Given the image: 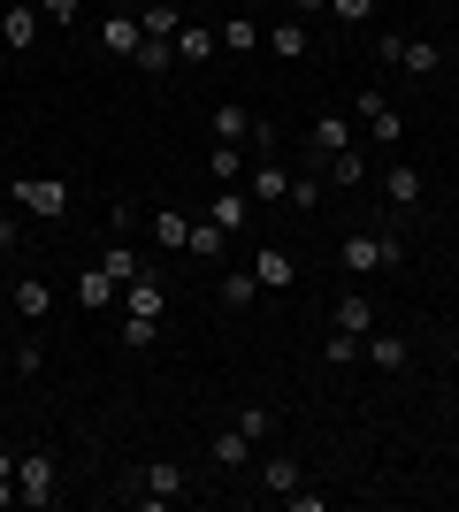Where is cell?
I'll return each instance as SVG.
<instances>
[{"mask_svg":"<svg viewBox=\"0 0 459 512\" xmlns=\"http://www.w3.org/2000/svg\"><path fill=\"white\" fill-rule=\"evenodd\" d=\"M337 268H345L352 283L360 276H398V268H406V245H398L391 230H352L345 245H337Z\"/></svg>","mask_w":459,"mask_h":512,"instance_id":"6da1fadb","label":"cell"},{"mask_svg":"<svg viewBox=\"0 0 459 512\" xmlns=\"http://www.w3.org/2000/svg\"><path fill=\"white\" fill-rule=\"evenodd\" d=\"M375 184H383V199H391L398 214H414V207H421V169H414V161H391Z\"/></svg>","mask_w":459,"mask_h":512,"instance_id":"7c38bea8","label":"cell"},{"mask_svg":"<svg viewBox=\"0 0 459 512\" xmlns=\"http://www.w3.org/2000/svg\"><path fill=\"white\" fill-rule=\"evenodd\" d=\"M115 299H123V283H115L100 260H92V268H77V306H100V314H108Z\"/></svg>","mask_w":459,"mask_h":512,"instance_id":"e0dca14e","label":"cell"},{"mask_svg":"<svg viewBox=\"0 0 459 512\" xmlns=\"http://www.w3.org/2000/svg\"><path fill=\"white\" fill-rule=\"evenodd\" d=\"M322 360H329V367H360V337L329 329V337H322Z\"/></svg>","mask_w":459,"mask_h":512,"instance_id":"e575fe53","label":"cell"},{"mask_svg":"<svg viewBox=\"0 0 459 512\" xmlns=\"http://www.w3.org/2000/svg\"><path fill=\"white\" fill-rule=\"evenodd\" d=\"M215 46L230 54V62H245V54H261V46H268V23H253V16H230V23H215Z\"/></svg>","mask_w":459,"mask_h":512,"instance_id":"9c48e42d","label":"cell"},{"mask_svg":"<svg viewBox=\"0 0 459 512\" xmlns=\"http://www.w3.org/2000/svg\"><path fill=\"white\" fill-rule=\"evenodd\" d=\"M215 291H222V306H253L261 299V276H253V268H222Z\"/></svg>","mask_w":459,"mask_h":512,"instance_id":"4316f807","label":"cell"},{"mask_svg":"<svg viewBox=\"0 0 459 512\" xmlns=\"http://www.w3.org/2000/svg\"><path fill=\"white\" fill-rule=\"evenodd\" d=\"M291 207H299V214H314V207H322V176H314V169H306V176H291Z\"/></svg>","mask_w":459,"mask_h":512,"instance_id":"8d00e7d4","label":"cell"},{"mask_svg":"<svg viewBox=\"0 0 459 512\" xmlns=\"http://www.w3.org/2000/svg\"><path fill=\"white\" fill-rule=\"evenodd\" d=\"M291 16H329V0H291Z\"/></svg>","mask_w":459,"mask_h":512,"instance_id":"b9f144b4","label":"cell"},{"mask_svg":"<svg viewBox=\"0 0 459 512\" xmlns=\"http://www.w3.org/2000/svg\"><path fill=\"white\" fill-rule=\"evenodd\" d=\"M245 192H253V207H268V199L291 192V169L284 161H253V169H245Z\"/></svg>","mask_w":459,"mask_h":512,"instance_id":"ac0fdd59","label":"cell"},{"mask_svg":"<svg viewBox=\"0 0 459 512\" xmlns=\"http://www.w3.org/2000/svg\"><path fill=\"white\" fill-rule=\"evenodd\" d=\"M115 337H123V352H153V344H161V321H146V314H123V329H115Z\"/></svg>","mask_w":459,"mask_h":512,"instance_id":"f546056e","label":"cell"},{"mask_svg":"<svg viewBox=\"0 0 459 512\" xmlns=\"http://www.w3.org/2000/svg\"><path fill=\"white\" fill-rule=\"evenodd\" d=\"M261 490L291 497V490H299V459H261Z\"/></svg>","mask_w":459,"mask_h":512,"instance_id":"d6a6232c","label":"cell"},{"mask_svg":"<svg viewBox=\"0 0 459 512\" xmlns=\"http://www.w3.org/2000/svg\"><path fill=\"white\" fill-rule=\"evenodd\" d=\"M138 31H146V39H176V31H184L176 0H146V8H138Z\"/></svg>","mask_w":459,"mask_h":512,"instance_id":"603a6c76","label":"cell"},{"mask_svg":"<svg viewBox=\"0 0 459 512\" xmlns=\"http://www.w3.org/2000/svg\"><path fill=\"white\" fill-rule=\"evenodd\" d=\"M8 474H16V451H8V444H0V482H8Z\"/></svg>","mask_w":459,"mask_h":512,"instance_id":"ee69618b","label":"cell"},{"mask_svg":"<svg viewBox=\"0 0 459 512\" xmlns=\"http://www.w3.org/2000/svg\"><path fill=\"white\" fill-rule=\"evenodd\" d=\"M8 375H23V383H31V375H46V344H39V337H23L16 352H8Z\"/></svg>","mask_w":459,"mask_h":512,"instance_id":"1f68e13d","label":"cell"},{"mask_svg":"<svg viewBox=\"0 0 459 512\" xmlns=\"http://www.w3.org/2000/svg\"><path fill=\"white\" fill-rule=\"evenodd\" d=\"M16 505H31V512L62 505V467L46 451H16Z\"/></svg>","mask_w":459,"mask_h":512,"instance_id":"7a4b0ae2","label":"cell"},{"mask_svg":"<svg viewBox=\"0 0 459 512\" xmlns=\"http://www.w3.org/2000/svg\"><path fill=\"white\" fill-rule=\"evenodd\" d=\"M284 505H291V512H329V497H322V490H306V482H299V490H291Z\"/></svg>","mask_w":459,"mask_h":512,"instance_id":"74e56055","label":"cell"},{"mask_svg":"<svg viewBox=\"0 0 459 512\" xmlns=\"http://www.w3.org/2000/svg\"><path fill=\"white\" fill-rule=\"evenodd\" d=\"M368 138H375V146H398V138H406V115H398V107H375V115H368Z\"/></svg>","mask_w":459,"mask_h":512,"instance_id":"836d02e7","label":"cell"},{"mask_svg":"<svg viewBox=\"0 0 459 512\" xmlns=\"http://www.w3.org/2000/svg\"><path fill=\"white\" fill-rule=\"evenodd\" d=\"M108 222H115L123 237H131V230H138V199H115V207H108Z\"/></svg>","mask_w":459,"mask_h":512,"instance_id":"ab89813d","label":"cell"},{"mask_svg":"<svg viewBox=\"0 0 459 512\" xmlns=\"http://www.w3.org/2000/svg\"><path fill=\"white\" fill-rule=\"evenodd\" d=\"M253 123H261V115H253V107H238V100H222L215 115H207L215 146H245V138H253Z\"/></svg>","mask_w":459,"mask_h":512,"instance_id":"4fadbf2b","label":"cell"},{"mask_svg":"<svg viewBox=\"0 0 459 512\" xmlns=\"http://www.w3.org/2000/svg\"><path fill=\"white\" fill-rule=\"evenodd\" d=\"M230 421H238L245 436H253V444H268V436H276V406H261V398H253V406H238Z\"/></svg>","mask_w":459,"mask_h":512,"instance_id":"4dcf8cb0","label":"cell"},{"mask_svg":"<svg viewBox=\"0 0 459 512\" xmlns=\"http://www.w3.org/2000/svg\"><path fill=\"white\" fill-rule=\"evenodd\" d=\"M398 54H406V39H398V31H375V62L398 69Z\"/></svg>","mask_w":459,"mask_h":512,"instance_id":"f35d334b","label":"cell"},{"mask_svg":"<svg viewBox=\"0 0 459 512\" xmlns=\"http://www.w3.org/2000/svg\"><path fill=\"white\" fill-rule=\"evenodd\" d=\"M138 46H146V31H138V16H108V23H100V54H108V62H131Z\"/></svg>","mask_w":459,"mask_h":512,"instance_id":"5bb4252c","label":"cell"},{"mask_svg":"<svg viewBox=\"0 0 459 512\" xmlns=\"http://www.w3.org/2000/svg\"><path fill=\"white\" fill-rule=\"evenodd\" d=\"M46 16H54V23H77V16H85V0H46Z\"/></svg>","mask_w":459,"mask_h":512,"instance_id":"60d3db41","label":"cell"},{"mask_svg":"<svg viewBox=\"0 0 459 512\" xmlns=\"http://www.w3.org/2000/svg\"><path fill=\"white\" fill-rule=\"evenodd\" d=\"M207 214H215V222H222V230H230V237H245V230H253V214H261V207H253V192H245V184H215V199H207Z\"/></svg>","mask_w":459,"mask_h":512,"instance_id":"8992f818","label":"cell"},{"mask_svg":"<svg viewBox=\"0 0 459 512\" xmlns=\"http://www.w3.org/2000/svg\"><path fill=\"white\" fill-rule=\"evenodd\" d=\"M345 146H352V115H345V107H322V115L306 123V169L322 176V161H329V153H345Z\"/></svg>","mask_w":459,"mask_h":512,"instance_id":"277c9868","label":"cell"},{"mask_svg":"<svg viewBox=\"0 0 459 512\" xmlns=\"http://www.w3.org/2000/svg\"><path fill=\"white\" fill-rule=\"evenodd\" d=\"M184 253H192L199 268H215V260H230V230H222L215 214L199 207V214H192V237H184Z\"/></svg>","mask_w":459,"mask_h":512,"instance_id":"52a82bcc","label":"cell"},{"mask_svg":"<svg viewBox=\"0 0 459 512\" xmlns=\"http://www.w3.org/2000/svg\"><path fill=\"white\" fill-rule=\"evenodd\" d=\"M184 237H192V214H176V207H161V214H153V245L184 253Z\"/></svg>","mask_w":459,"mask_h":512,"instance_id":"f1b7e54d","label":"cell"},{"mask_svg":"<svg viewBox=\"0 0 459 512\" xmlns=\"http://www.w3.org/2000/svg\"><path fill=\"white\" fill-rule=\"evenodd\" d=\"M245 169H253V153H245V146H215V153H207V176H215V184H245Z\"/></svg>","mask_w":459,"mask_h":512,"instance_id":"d4e9b609","label":"cell"},{"mask_svg":"<svg viewBox=\"0 0 459 512\" xmlns=\"http://www.w3.org/2000/svg\"><path fill=\"white\" fill-rule=\"evenodd\" d=\"M0 77H8V62H0Z\"/></svg>","mask_w":459,"mask_h":512,"instance_id":"7dc6e473","label":"cell"},{"mask_svg":"<svg viewBox=\"0 0 459 512\" xmlns=\"http://www.w3.org/2000/svg\"><path fill=\"white\" fill-rule=\"evenodd\" d=\"M222 46H215V31H207V23H184V31H176V69H199V62H215Z\"/></svg>","mask_w":459,"mask_h":512,"instance_id":"ffe728a7","label":"cell"},{"mask_svg":"<svg viewBox=\"0 0 459 512\" xmlns=\"http://www.w3.org/2000/svg\"><path fill=\"white\" fill-rule=\"evenodd\" d=\"M131 69H146V77H169V69H176V39H146V46L131 54Z\"/></svg>","mask_w":459,"mask_h":512,"instance_id":"83f0119b","label":"cell"},{"mask_svg":"<svg viewBox=\"0 0 459 512\" xmlns=\"http://www.w3.org/2000/svg\"><path fill=\"white\" fill-rule=\"evenodd\" d=\"M100 268H108L115 283H138V276H153V260L138 253V245H108V260H100Z\"/></svg>","mask_w":459,"mask_h":512,"instance_id":"484cf974","label":"cell"},{"mask_svg":"<svg viewBox=\"0 0 459 512\" xmlns=\"http://www.w3.org/2000/svg\"><path fill=\"white\" fill-rule=\"evenodd\" d=\"M398 69H406V77H437V69H444V46H437V39H406Z\"/></svg>","mask_w":459,"mask_h":512,"instance_id":"cb8c5ba5","label":"cell"},{"mask_svg":"<svg viewBox=\"0 0 459 512\" xmlns=\"http://www.w3.org/2000/svg\"><path fill=\"white\" fill-rule=\"evenodd\" d=\"M268 54H276V62H306V54H314V31H306V16L268 23Z\"/></svg>","mask_w":459,"mask_h":512,"instance_id":"8fae6325","label":"cell"},{"mask_svg":"<svg viewBox=\"0 0 459 512\" xmlns=\"http://www.w3.org/2000/svg\"><path fill=\"white\" fill-rule=\"evenodd\" d=\"M123 314H146V321H169V283L161 276H138V283H123Z\"/></svg>","mask_w":459,"mask_h":512,"instance_id":"30bf717a","label":"cell"},{"mask_svg":"<svg viewBox=\"0 0 459 512\" xmlns=\"http://www.w3.org/2000/svg\"><path fill=\"white\" fill-rule=\"evenodd\" d=\"M8 505H16V474H8V482H0V512H8Z\"/></svg>","mask_w":459,"mask_h":512,"instance_id":"7bdbcfd3","label":"cell"},{"mask_svg":"<svg viewBox=\"0 0 459 512\" xmlns=\"http://www.w3.org/2000/svg\"><path fill=\"white\" fill-rule=\"evenodd\" d=\"M322 184H368V153H360V146L329 153V161H322Z\"/></svg>","mask_w":459,"mask_h":512,"instance_id":"7402d4cb","label":"cell"},{"mask_svg":"<svg viewBox=\"0 0 459 512\" xmlns=\"http://www.w3.org/2000/svg\"><path fill=\"white\" fill-rule=\"evenodd\" d=\"M329 16L345 23V31H368V23H375V0H329Z\"/></svg>","mask_w":459,"mask_h":512,"instance_id":"d590c367","label":"cell"},{"mask_svg":"<svg viewBox=\"0 0 459 512\" xmlns=\"http://www.w3.org/2000/svg\"><path fill=\"white\" fill-rule=\"evenodd\" d=\"M8 306H16L23 329H39L46 306H54V283H46V276H16V283H8Z\"/></svg>","mask_w":459,"mask_h":512,"instance_id":"ba28073f","label":"cell"},{"mask_svg":"<svg viewBox=\"0 0 459 512\" xmlns=\"http://www.w3.org/2000/svg\"><path fill=\"white\" fill-rule=\"evenodd\" d=\"M207 451H215V467H222V474H245V467H253V436H245L238 421L215 428V444H207Z\"/></svg>","mask_w":459,"mask_h":512,"instance_id":"2e32d148","label":"cell"},{"mask_svg":"<svg viewBox=\"0 0 459 512\" xmlns=\"http://www.w3.org/2000/svg\"><path fill=\"white\" fill-rule=\"evenodd\" d=\"M8 199H16L31 222H69V184H62V176H16Z\"/></svg>","mask_w":459,"mask_h":512,"instance_id":"3957f363","label":"cell"},{"mask_svg":"<svg viewBox=\"0 0 459 512\" xmlns=\"http://www.w3.org/2000/svg\"><path fill=\"white\" fill-rule=\"evenodd\" d=\"M444 360H452V367H459V329H452V337H444Z\"/></svg>","mask_w":459,"mask_h":512,"instance_id":"f6af8a7d","label":"cell"},{"mask_svg":"<svg viewBox=\"0 0 459 512\" xmlns=\"http://www.w3.org/2000/svg\"><path fill=\"white\" fill-rule=\"evenodd\" d=\"M8 253H16V245H0V276H8Z\"/></svg>","mask_w":459,"mask_h":512,"instance_id":"bcb514c9","label":"cell"},{"mask_svg":"<svg viewBox=\"0 0 459 512\" xmlns=\"http://www.w3.org/2000/svg\"><path fill=\"white\" fill-rule=\"evenodd\" d=\"M406 360H414V344L398 337V329H383V321H375L368 337H360V367H383V375H398Z\"/></svg>","mask_w":459,"mask_h":512,"instance_id":"5b68a950","label":"cell"},{"mask_svg":"<svg viewBox=\"0 0 459 512\" xmlns=\"http://www.w3.org/2000/svg\"><path fill=\"white\" fill-rule=\"evenodd\" d=\"M253 276H261V291H291V283H299V260H291L284 245H261V253H253Z\"/></svg>","mask_w":459,"mask_h":512,"instance_id":"9a60e30c","label":"cell"},{"mask_svg":"<svg viewBox=\"0 0 459 512\" xmlns=\"http://www.w3.org/2000/svg\"><path fill=\"white\" fill-rule=\"evenodd\" d=\"M329 329H345V337H368V329H375V299H360V291H345V299L329 306Z\"/></svg>","mask_w":459,"mask_h":512,"instance_id":"d6986e66","label":"cell"},{"mask_svg":"<svg viewBox=\"0 0 459 512\" xmlns=\"http://www.w3.org/2000/svg\"><path fill=\"white\" fill-rule=\"evenodd\" d=\"M31 39H39V8H23V0H8V16H0V46H8V54H23Z\"/></svg>","mask_w":459,"mask_h":512,"instance_id":"44dd1931","label":"cell"}]
</instances>
